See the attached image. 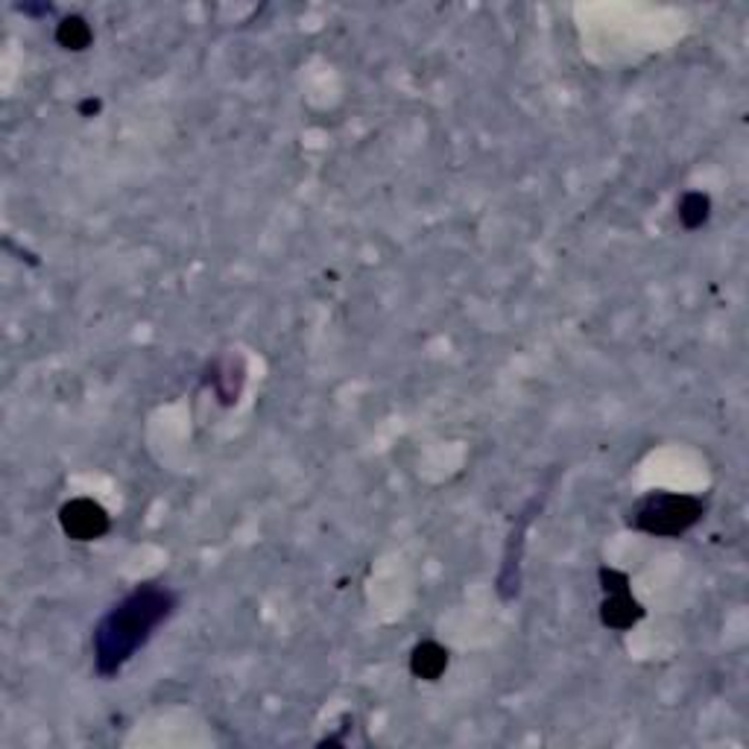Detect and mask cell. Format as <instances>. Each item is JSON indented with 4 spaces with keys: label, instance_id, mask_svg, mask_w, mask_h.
<instances>
[{
    "label": "cell",
    "instance_id": "1",
    "mask_svg": "<svg viewBox=\"0 0 749 749\" xmlns=\"http://www.w3.org/2000/svg\"><path fill=\"white\" fill-rule=\"evenodd\" d=\"M174 589L161 583H141L100 618L91 635L97 677H118L132 656L152 639V632L176 612Z\"/></svg>",
    "mask_w": 749,
    "mask_h": 749
},
{
    "label": "cell",
    "instance_id": "2",
    "mask_svg": "<svg viewBox=\"0 0 749 749\" xmlns=\"http://www.w3.org/2000/svg\"><path fill=\"white\" fill-rule=\"evenodd\" d=\"M706 504L694 495L650 492L630 513V528L656 539H677L700 524Z\"/></svg>",
    "mask_w": 749,
    "mask_h": 749
},
{
    "label": "cell",
    "instance_id": "3",
    "mask_svg": "<svg viewBox=\"0 0 749 749\" xmlns=\"http://www.w3.org/2000/svg\"><path fill=\"white\" fill-rule=\"evenodd\" d=\"M600 589L607 594V600L600 603V623L607 630H630L644 618V607L632 598L630 592V576L615 569H600Z\"/></svg>",
    "mask_w": 749,
    "mask_h": 749
},
{
    "label": "cell",
    "instance_id": "4",
    "mask_svg": "<svg viewBox=\"0 0 749 749\" xmlns=\"http://www.w3.org/2000/svg\"><path fill=\"white\" fill-rule=\"evenodd\" d=\"M59 528L73 542H95L109 533L111 519L104 504H97L91 497H73L59 510Z\"/></svg>",
    "mask_w": 749,
    "mask_h": 749
},
{
    "label": "cell",
    "instance_id": "5",
    "mask_svg": "<svg viewBox=\"0 0 749 749\" xmlns=\"http://www.w3.org/2000/svg\"><path fill=\"white\" fill-rule=\"evenodd\" d=\"M451 656L449 650L436 641H422V644L413 647L411 653V673L422 682H436L442 673L449 671Z\"/></svg>",
    "mask_w": 749,
    "mask_h": 749
},
{
    "label": "cell",
    "instance_id": "6",
    "mask_svg": "<svg viewBox=\"0 0 749 749\" xmlns=\"http://www.w3.org/2000/svg\"><path fill=\"white\" fill-rule=\"evenodd\" d=\"M56 45L62 50H71V53H82V50L91 48L95 41V30L88 24L82 16H65L59 24H56Z\"/></svg>",
    "mask_w": 749,
    "mask_h": 749
},
{
    "label": "cell",
    "instance_id": "7",
    "mask_svg": "<svg viewBox=\"0 0 749 749\" xmlns=\"http://www.w3.org/2000/svg\"><path fill=\"white\" fill-rule=\"evenodd\" d=\"M711 217V197L702 194V190H688L686 197L679 199V223L686 226L688 231L700 229L706 226Z\"/></svg>",
    "mask_w": 749,
    "mask_h": 749
},
{
    "label": "cell",
    "instance_id": "8",
    "mask_svg": "<svg viewBox=\"0 0 749 749\" xmlns=\"http://www.w3.org/2000/svg\"><path fill=\"white\" fill-rule=\"evenodd\" d=\"M77 109H79V115H82V118H88V115H97V111H100V100H95V97H88V100H82V104H79Z\"/></svg>",
    "mask_w": 749,
    "mask_h": 749
}]
</instances>
